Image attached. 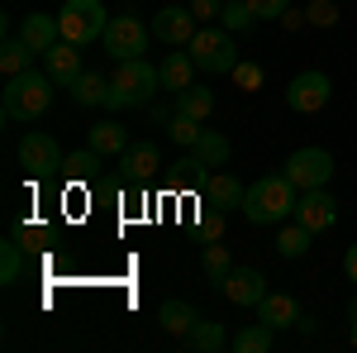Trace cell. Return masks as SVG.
Returning a JSON list of instances; mask_svg holds the SVG:
<instances>
[{"label": "cell", "mask_w": 357, "mask_h": 353, "mask_svg": "<svg viewBox=\"0 0 357 353\" xmlns=\"http://www.w3.org/2000/svg\"><path fill=\"white\" fill-rule=\"evenodd\" d=\"M158 91H162V72L148 57H124V62H114V72H110L105 110H143Z\"/></svg>", "instance_id": "cell-1"}, {"label": "cell", "mask_w": 357, "mask_h": 353, "mask_svg": "<svg viewBox=\"0 0 357 353\" xmlns=\"http://www.w3.org/2000/svg\"><path fill=\"white\" fill-rule=\"evenodd\" d=\"M53 77L48 72H20V77H10L5 91H0V110H5V120L10 124H20V120H38L43 110L53 106Z\"/></svg>", "instance_id": "cell-2"}, {"label": "cell", "mask_w": 357, "mask_h": 353, "mask_svg": "<svg viewBox=\"0 0 357 353\" xmlns=\"http://www.w3.org/2000/svg\"><path fill=\"white\" fill-rule=\"evenodd\" d=\"M296 191L301 187H296L291 177H257V182L248 187L238 210H243L252 224H281L286 215H296V201H301Z\"/></svg>", "instance_id": "cell-3"}, {"label": "cell", "mask_w": 357, "mask_h": 353, "mask_svg": "<svg viewBox=\"0 0 357 353\" xmlns=\"http://www.w3.org/2000/svg\"><path fill=\"white\" fill-rule=\"evenodd\" d=\"M186 53H191L195 67L210 72V77H220V72H234V67H238V43H234V34H229L224 24H200V29H195V38L186 43Z\"/></svg>", "instance_id": "cell-4"}, {"label": "cell", "mask_w": 357, "mask_h": 353, "mask_svg": "<svg viewBox=\"0 0 357 353\" xmlns=\"http://www.w3.org/2000/svg\"><path fill=\"white\" fill-rule=\"evenodd\" d=\"M57 24H62V38L67 43H77V48H86V43H96V38H105V5L100 0H67L62 10H57Z\"/></svg>", "instance_id": "cell-5"}, {"label": "cell", "mask_w": 357, "mask_h": 353, "mask_svg": "<svg viewBox=\"0 0 357 353\" xmlns=\"http://www.w3.org/2000/svg\"><path fill=\"white\" fill-rule=\"evenodd\" d=\"M148 38H153V29H143V20H134V15H114L110 24H105V53H110L114 62L143 57L148 53Z\"/></svg>", "instance_id": "cell-6"}, {"label": "cell", "mask_w": 357, "mask_h": 353, "mask_svg": "<svg viewBox=\"0 0 357 353\" xmlns=\"http://www.w3.org/2000/svg\"><path fill=\"white\" fill-rule=\"evenodd\" d=\"M286 177L296 182L301 191H314L333 177V153L329 148H296L291 163H286Z\"/></svg>", "instance_id": "cell-7"}, {"label": "cell", "mask_w": 357, "mask_h": 353, "mask_svg": "<svg viewBox=\"0 0 357 353\" xmlns=\"http://www.w3.org/2000/svg\"><path fill=\"white\" fill-rule=\"evenodd\" d=\"M329 96H333V82L324 72H301L286 86V106L296 110V115H319V110L329 106Z\"/></svg>", "instance_id": "cell-8"}, {"label": "cell", "mask_w": 357, "mask_h": 353, "mask_svg": "<svg viewBox=\"0 0 357 353\" xmlns=\"http://www.w3.org/2000/svg\"><path fill=\"white\" fill-rule=\"evenodd\" d=\"M62 148H57L53 134H24L20 138V167H24L29 177H53L62 172Z\"/></svg>", "instance_id": "cell-9"}, {"label": "cell", "mask_w": 357, "mask_h": 353, "mask_svg": "<svg viewBox=\"0 0 357 353\" xmlns=\"http://www.w3.org/2000/svg\"><path fill=\"white\" fill-rule=\"evenodd\" d=\"M195 29H200V20L191 15V5H167L153 15V38H162L172 48H186L195 38Z\"/></svg>", "instance_id": "cell-10"}, {"label": "cell", "mask_w": 357, "mask_h": 353, "mask_svg": "<svg viewBox=\"0 0 357 353\" xmlns=\"http://www.w3.org/2000/svg\"><path fill=\"white\" fill-rule=\"evenodd\" d=\"M296 219H301L305 229L324 234V229H333V224H338V201H333L324 187L301 191V201H296Z\"/></svg>", "instance_id": "cell-11"}, {"label": "cell", "mask_w": 357, "mask_h": 353, "mask_svg": "<svg viewBox=\"0 0 357 353\" xmlns=\"http://www.w3.org/2000/svg\"><path fill=\"white\" fill-rule=\"evenodd\" d=\"M220 291H224L229 305H262V296H267V277H262L257 268H234L220 282Z\"/></svg>", "instance_id": "cell-12"}, {"label": "cell", "mask_w": 357, "mask_h": 353, "mask_svg": "<svg viewBox=\"0 0 357 353\" xmlns=\"http://www.w3.org/2000/svg\"><path fill=\"white\" fill-rule=\"evenodd\" d=\"M119 167H124V182L129 187H143L148 177H158V167H162V153H158V143H129L124 153H119Z\"/></svg>", "instance_id": "cell-13"}, {"label": "cell", "mask_w": 357, "mask_h": 353, "mask_svg": "<svg viewBox=\"0 0 357 353\" xmlns=\"http://www.w3.org/2000/svg\"><path fill=\"white\" fill-rule=\"evenodd\" d=\"M43 72H48L57 86H72L86 72V67H82V48H77V43H67V38L53 43V48L43 53Z\"/></svg>", "instance_id": "cell-14"}, {"label": "cell", "mask_w": 357, "mask_h": 353, "mask_svg": "<svg viewBox=\"0 0 357 353\" xmlns=\"http://www.w3.org/2000/svg\"><path fill=\"white\" fill-rule=\"evenodd\" d=\"M248 187L238 177H229V172H210L205 177V206L210 210H234V206H243Z\"/></svg>", "instance_id": "cell-15"}, {"label": "cell", "mask_w": 357, "mask_h": 353, "mask_svg": "<svg viewBox=\"0 0 357 353\" xmlns=\"http://www.w3.org/2000/svg\"><path fill=\"white\" fill-rule=\"evenodd\" d=\"M20 38H24L33 53L43 57L53 43H62V24H57V15H24V24H20Z\"/></svg>", "instance_id": "cell-16"}, {"label": "cell", "mask_w": 357, "mask_h": 353, "mask_svg": "<svg viewBox=\"0 0 357 353\" xmlns=\"http://www.w3.org/2000/svg\"><path fill=\"white\" fill-rule=\"evenodd\" d=\"M86 148H96L100 158H114V153L129 148V129H124L119 120H100V124L86 129Z\"/></svg>", "instance_id": "cell-17"}, {"label": "cell", "mask_w": 357, "mask_h": 353, "mask_svg": "<svg viewBox=\"0 0 357 353\" xmlns=\"http://www.w3.org/2000/svg\"><path fill=\"white\" fill-rule=\"evenodd\" d=\"M158 72H162V91H172V96H181L186 86H195V57L191 53H167L162 62H158Z\"/></svg>", "instance_id": "cell-18"}, {"label": "cell", "mask_w": 357, "mask_h": 353, "mask_svg": "<svg viewBox=\"0 0 357 353\" xmlns=\"http://www.w3.org/2000/svg\"><path fill=\"white\" fill-rule=\"evenodd\" d=\"M257 320L272 325V329H291L301 320V305H296V296H286V291H267L262 305H257Z\"/></svg>", "instance_id": "cell-19"}, {"label": "cell", "mask_w": 357, "mask_h": 353, "mask_svg": "<svg viewBox=\"0 0 357 353\" xmlns=\"http://www.w3.org/2000/svg\"><path fill=\"white\" fill-rule=\"evenodd\" d=\"M195 320H200V315H195L191 301H162V310H158V325H162L172 339H186L195 329Z\"/></svg>", "instance_id": "cell-20"}, {"label": "cell", "mask_w": 357, "mask_h": 353, "mask_svg": "<svg viewBox=\"0 0 357 353\" xmlns=\"http://www.w3.org/2000/svg\"><path fill=\"white\" fill-rule=\"evenodd\" d=\"M186 349H195V353H220V349H229L234 339H229V329L220 325V320H195V329L181 339Z\"/></svg>", "instance_id": "cell-21"}, {"label": "cell", "mask_w": 357, "mask_h": 353, "mask_svg": "<svg viewBox=\"0 0 357 353\" xmlns=\"http://www.w3.org/2000/svg\"><path fill=\"white\" fill-rule=\"evenodd\" d=\"M229 153H234V148H229V138H224L220 129H205V134L195 138V148H191V158L205 167V172H210V167H224Z\"/></svg>", "instance_id": "cell-22"}, {"label": "cell", "mask_w": 357, "mask_h": 353, "mask_svg": "<svg viewBox=\"0 0 357 353\" xmlns=\"http://www.w3.org/2000/svg\"><path fill=\"white\" fill-rule=\"evenodd\" d=\"M200 272H205V287H215L220 291V282L234 272V258H229V248L220 239H205V253H200Z\"/></svg>", "instance_id": "cell-23"}, {"label": "cell", "mask_w": 357, "mask_h": 353, "mask_svg": "<svg viewBox=\"0 0 357 353\" xmlns=\"http://www.w3.org/2000/svg\"><path fill=\"white\" fill-rule=\"evenodd\" d=\"M176 115H186L195 124H205L210 115H215V91L210 86H186L181 96H176Z\"/></svg>", "instance_id": "cell-24"}, {"label": "cell", "mask_w": 357, "mask_h": 353, "mask_svg": "<svg viewBox=\"0 0 357 353\" xmlns=\"http://www.w3.org/2000/svg\"><path fill=\"white\" fill-rule=\"evenodd\" d=\"M67 91H72L77 106H105V96H110V77H105V72H82Z\"/></svg>", "instance_id": "cell-25"}, {"label": "cell", "mask_w": 357, "mask_h": 353, "mask_svg": "<svg viewBox=\"0 0 357 353\" xmlns=\"http://www.w3.org/2000/svg\"><path fill=\"white\" fill-rule=\"evenodd\" d=\"M100 167H105V158H100L96 148H82V153H67L62 177H67V182H96V177H100Z\"/></svg>", "instance_id": "cell-26"}, {"label": "cell", "mask_w": 357, "mask_h": 353, "mask_svg": "<svg viewBox=\"0 0 357 353\" xmlns=\"http://www.w3.org/2000/svg\"><path fill=\"white\" fill-rule=\"evenodd\" d=\"M29 57H33V48H29L24 38H5V43H0V72H5V82L20 77V72H29Z\"/></svg>", "instance_id": "cell-27"}, {"label": "cell", "mask_w": 357, "mask_h": 353, "mask_svg": "<svg viewBox=\"0 0 357 353\" xmlns=\"http://www.w3.org/2000/svg\"><path fill=\"white\" fill-rule=\"evenodd\" d=\"M310 239H314V229H305L301 219H296V224H286V229L276 234V253H281V258H305V253H310Z\"/></svg>", "instance_id": "cell-28"}, {"label": "cell", "mask_w": 357, "mask_h": 353, "mask_svg": "<svg viewBox=\"0 0 357 353\" xmlns=\"http://www.w3.org/2000/svg\"><path fill=\"white\" fill-rule=\"evenodd\" d=\"M272 334H276L272 325L257 320V325H248V329L234 334V349H238V353H267V349H272Z\"/></svg>", "instance_id": "cell-29"}, {"label": "cell", "mask_w": 357, "mask_h": 353, "mask_svg": "<svg viewBox=\"0 0 357 353\" xmlns=\"http://www.w3.org/2000/svg\"><path fill=\"white\" fill-rule=\"evenodd\" d=\"M20 272H24V244H20V239H5V244H0V282L15 287Z\"/></svg>", "instance_id": "cell-30"}, {"label": "cell", "mask_w": 357, "mask_h": 353, "mask_svg": "<svg viewBox=\"0 0 357 353\" xmlns=\"http://www.w3.org/2000/svg\"><path fill=\"white\" fill-rule=\"evenodd\" d=\"M220 24L229 29V34H238V29H252V24H257V15L248 10V0H224V15H220Z\"/></svg>", "instance_id": "cell-31"}, {"label": "cell", "mask_w": 357, "mask_h": 353, "mask_svg": "<svg viewBox=\"0 0 357 353\" xmlns=\"http://www.w3.org/2000/svg\"><path fill=\"white\" fill-rule=\"evenodd\" d=\"M229 77H234V86H238V91H262V82H267L262 62H243V57H238V67H234Z\"/></svg>", "instance_id": "cell-32"}, {"label": "cell", "mask_w": 357, "mask_h": 353, "mask_svg": "<svg viewBox=\"0 0 357 353\" xmlns=\"http://www.w3.org/2000/svg\"><path fill=\"white\" fill-rule=\"evenodd\" d=\"M305 20L314 29H333L338 24V0H310L305 5Z\"/></svg>", "instance_id": "cell-33"}, {"label": "cell", "mask_w": 357, "mask_h": 353, "mask_svg": "<svg viewBox=\"0 0 357 353\" xmlns=\"http://www.w3.org/2000/svg\"><path fill=\"white\" fill-rule=\"evenodd\" d=\"M200 134H205V129H200L195 120H186V115H172V138H176L181 148H195V138H200Z\"/></svg>", "instance_id": "cell-34"}, {"label": "cell", "mask_w": 357, "mask_h": 353, "mask_svg": "<svg viewBox=\"0 0 357 353\" xmlns=\"http://www.w3.org/2000/svg\"><path fill=\"white\" fill-rule=\"evenodd\" d=\"M248 10H252L257 20H281V15L291 10V0H248Z\"/></svg>", "instance_id": "cell-35"}, {"label": "cell", "mask_w": 357, "mask_h": 353, "mask_svg": "<svg viewBox=\"0 0 357 353\" xmlns=\"http://www.w3.org/2000/svg\"><path fill=\"white\" fill-rule=\"evenodd\" d=\"M191 15L200 20V24H210V20L224 15V0H191Z\"/></svg>", "instance_id": "cell-36"}, {"label": "cell", "mask_w": 357, "mask_h": 353, "mask_svg": "<svg viewBox=\"0 0 357 353\" xmlns=\"http://www.w3.org/2000/svg\"><path fill=\"white\" fill-rule=\"evenodd\" d=\"M200 234H205V239H220V234H224V210H220V215L210 210V215H205V224H200Z\"/></svg>", "instance_id": "cell-37"}, {"label": "cell", "mask_w": 357, "mask_h": 353, "mask_svg": "<svg viewBox=\"0 0 357 353\" xmlns=\"http://www.w3.org/2000/svg\"><path fill=\"white\" fill-rule=\"evenodd\" d=\"M276 24H281V29H305L310 20H305V10H286V15H281Z\"/></svg>", "instance_id": "cell-38"}, {"label": "cell", "mask_w": 357, "mask_h": 353, "mask_svg": "<svg viewBox=\"0 0 357 353\" xmlns=\"http://www.w3.org/2000/svg\"><path fill=\"white\" fill-rule=\"evenodd\" d=\"M343 272H348V282L357 287V244H348V253H343Z\"/></svg>", "instance_id": "cell-39"}, {"label": "cell", "mask_w": 357, "mask_h": 353, "mask_svg": "<svg viewBox=\"0 0 357 353\" xmlns=\"http://www.w3.org/2000/svg\"><path fill=\"white\" fill-rule=\"evenodd\" d=\"M348 315H353V320H348V344L357 349V296H353V310H348Z\"/></svg>", "instance_id": "cell-40"}]
</instances>
